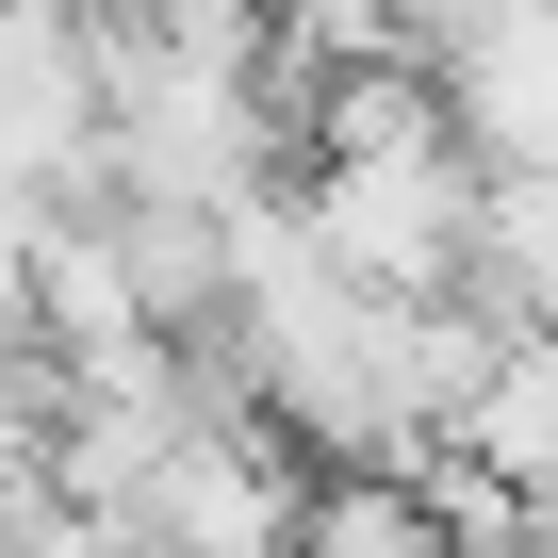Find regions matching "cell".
Returning <instances> with one entry per match:
<instances>
[{"instance_id":"6da1fadb","label":"cell","mask_w":558,"mask_h":558,"mask_svg":"<svg viewBox=\"0 0 558 558\" xmlns=\"http://www.w3.org/2000/svg\"><path fill=\"white\" fill-rule=\"evenodd\" d=\"M99 17H148V34H214V50H263V0H99Z\"/></svg>"},{"instance_id":"7a4b0ae2","label":"cell","mask_w":558,"mask_h":558,"mask_svg":"<svg viewBox=\"0 0 558 558\" xmlns=\"http://www.w3.org/2000/svg\"><path fill=\"white\" fill-rule=\"evenodd\" d=\"M395 17H411L427 50H460V34H493V17H525V0H395Z\"/></svg>"}]
</instances>
